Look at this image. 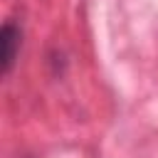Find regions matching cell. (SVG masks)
<instances>
[{"label": "cell", "instance_id": "obj_1", "mask_svg": "<svg viewBox=\"0 0 158 158\" xmlns=\"http://www.w3.org/2000/svg\"><path fill=\"white\" fill-rule=\"evenodd\" d=\"M17 49H20V30L12 22H5L2 32H0V64H2V74H7L12 69Z\"/></svg>", "mask_w": 158, "mask_h": 158}]
</instances>
